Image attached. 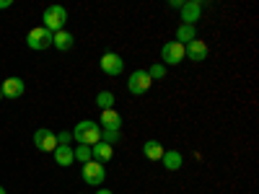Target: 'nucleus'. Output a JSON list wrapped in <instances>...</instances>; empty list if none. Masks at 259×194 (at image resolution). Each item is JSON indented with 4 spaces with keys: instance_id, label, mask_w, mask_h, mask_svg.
<instances>
[{
    "instance_id": "obj_3",
    "label": "nucleus",
    "mask_w": 259,
    "mask_h": 194,
    "mask_svg": "<svg viewBox=\"0 0 259 194\" xmlns=\"http://www.w3.org/2000/svg\"><path fill=\"white\" fill-rule=\"evenodd\" d=\"M26 44H29V50H36V52L52 47V31H47L45 26L31 29V31L26 34Z\"/></svg>"
},
{
    "instance_id": "obj_18",
    "label": "nucleus",
    "mask_w": 259,
    "mask_h": 194,
    "mask_svg": "<svg viewBox=\"0 0 259 194\" xmlns=\"http://www.w3.org/2000/svg\"><path fill=\"white\" fill-rule=\"evenodd\" d=\"M197 39V31H194V26H187V24H182L179 29H177V41L179 44H189V41H194Z\"/></svg>"
},
{
    "instance_id": "obj_2",
    "label": "nucleus",
    "mask_w": 259,
    "mask_h": 194,
    "mask_svg": "<svg viewBox=\"0 0 259 194\" xmlns=\"http://www.w3.org/2000/svg\"><path fill=\"white\" fill-rule=\"evenodd\" d=\"M41 21H45L41 26H45L47 31L57 34V31H62L65 21H68V11H65L62 6H50V8L45 11V16H41Z\"/></svg>"
},
{
    "instance_id": "obj_17",
    "label": "nucleus",
    "mask_w": 259,
    "mask_h": 194,
    "mask_svg": "<svg viewBox=\"0 0 259 194\" xmlns=\"http://www.w3.org/2000/svg\"><path fill=\"white\" fill-rule=\"evenodd\" d=\"M161 161H163V166H166L168 171H177V168H182V153H179V150H166Z\"/></svg>"
},
{
    "instance_id": "obj_10",
    "label": "nucleus",
    "mask_w": 259,
    "mask_h": 194,
    "mask_svg": "<svg viewBox=\"0 0 259 194\" xmlns=\"http://www.w3.org/2000/svg\"><path fill=\"white\" fill-rule=\"evenodd\" d=\"M184 57H189V60H194V62H202V60L207 57V44H205L202 39L189 41V44L184 47Z\"/></svg>"
},
{
    "instance_id": "obj_27",
    "label": "nucleus",
    "mask_w": 259,
    "mask_h": 194,
    "mask_svg": "<svg viewBox=\"0 0 259 194\" xmlns=\"http://www.w3.org/2000/svg\"><path fill=\"white\" fill-rule=\"evenodd\" d=\"M0 99H3V93H0Z\"/></svg>"
},
{
    "instance_id": "obj_9",
    "label": "nucleus",
    "mask_w": 259,
    "mask_h": 194,
    "mask_svg": "<svg viewBox=\"0 0 259 194\" xmlns=\"http://www.w3.org/2000/svg\"><path fill=\"white\" fill-rule=\"evenodd\" d=\"M200 13H202V3H197V0L182 3V21L187 26H194V21H200Z\"/></svg>"
},
{
    "instance_id": "obj_25",
    "label": "nucleus",
    "mask_w": 259,
    "mask_h": 194,
    "mask_svg": "<svg viewBox=\"0 0 259 194\" xmlns=\"http://www.w3.org/2000/svg\"><path fill=\"white\" fill-rule=\"evenodd\" d=\"M96 194H114V191H112V189H99Z\"/></svg>"
},
{
    "instance_id": "obj_1",
    "label": "nucleus",
    "mask_w": 259,
    "mask_h": 194,
    "mask_svg": "<svg viewBox=\"0 0 259 194\" xmlns=\"http://www.w3.org/2000/svg\"><path fill=\"white\" fill-rule=\"evenodd\" d=\"M73 137L78 140V145H89V148H94L96 142H101V127H99L96 122H91V119H83V122L75 124Z\"/></svg>"
},
{
    "instance_id": "obj_23",
    "label": "nucleus",
    "mask_w": 259,
    "mask_h": 194,
    "mask_svg": "<svg viewBox=\"0 0 259 194\" xmlns=\"http://www.w3.org/2000/svg\"><path fill=\"white\" fill-rule=\"evenodd\" d=\"M55 137H57V145H70V140H73L70 132H57Z\"/></svg>"
},
{
    "instance_id": "obj_16",
    "label": "nucleus",
    "mask_w": 259,
    "mask_h": 194,
    "mask_svg": "<svg viewBox=\"0 0 259 194\" xmlns=\"http://www.w3.org/2000/svg\"><path fill=\"white\" fill-rule=\"evenodd\" d=\"M143 153H145L148 161H161L166 150H163V145H161L158 140H148V142L143 145Z\"/></svg>"
},
{
    "instance_id": "obj_11",
    "label": "nucleus",
    "mask_w": 259,
    "mask_h": 194,
    "mask_svg": "<svg viewBox=\"0 0 259 194\" xmlns=\"http://www.w3.org/2000/svg\"><path fill=\"white\" fill-rule=\"evenodd\" d=\"M24 80L21 78H8V80H3V85H0V93H3L6 99H18L21 93H24Z\"/></svg>"
},
{
    "instance_id": "obj_15",
    "label": "nucleus",
    "mask_w": 259,
    "mask_h": 194,
    "mask_svg": "<svg viewBox=\"0 0 259 194\" xmlns=\"http://www.w3.org/2000/svg\"><path fill=\"white\" fill-rule=\"evenodd\" d=\"M52 156H55V163H57V166H73V161H75L70 145H57Z\"/></svg>"
},
{
    "instance_id": "obj_5",
    "label": "nucleus",
    "mask_w": 259,
    "mask_h": 194,
    "mask_svg": "<svg viewBox=\"0 0 259 194\" xmlns=\"http://www.w3.org/2000/svg\"><path fill=\"white\" fill-rule=\"evenodd\" d=\"M150 85H153V80H150L148 70H135L133 75H130V80H127V88H130V93H133V96L148 93Z\"/></svg>"
},
{
    "instance_id": "obj_6",
    "label": "nucleus",
    "mask_w": 259,
    "mask_h": 194,
    "mask_svg": "<svg viewBox=\"0 0 259 194\" xmlns=\"http://www.w3.org/2000/svg\"><path fill=\"white\" fill-rule=\"evenodd\" d=\"M34 145L41 150V153H55V148H57V137H55V132L52 129H36L34 132Z\"/></svg>"
},
{
    "instance_id": "obj_26",
    "label": "nucleus",
    "mask_w": 259,
    "mask_h": 194,
    "mask_svg": "<svg viewBox=\"0 0 259 194\" xmlns=\"http://www.w3.org/2000/svg\"><path fill=\"white\" fill-rule=\"evenodd\" d=\"M0 194H6V189H3V186H0Z\"/></svg>"
},
{
    "instance_id": "obj_8",
    "label": "nucleus",
    "mask_w": 259,
    "mask_h": 194,
    "mask_svg": "<svg viewBox=\"0 0 259 194\" xmlns=\"http://www.w3.org/2000/svg\"><path fill=\"white\" fill-rule=\"evenodd\" d=\"M161 55H163L166 65H179L184 60V44H179V41H166Z\"/></svg>"
},
{
    "instance_id": "obj_20",
    "label": "nucleus",
    "mask_w": 259,
    "mask_h": 194,
    "mask_svg": "<svg viewBox=\"0 0 259 194\" xmlns=\"http://www.w3.org/2000/svg\"><path fill=\"white\" fill-rule=\"evenodd\" d=\"M73 158L80 161V163H89V161H91V148H89V145H78V148H73Z\"/></svg>"
},
{
    "instance_id": "obj_12",
    "label": "nucleus",
    "mask_w": 259,
    "mask_h": 194,
    "mask_svg": "<svg viewBox=\"0 0 259 194\" xmlns=\"http://www.w3.org/2000/svg\"><path fill=\"white\" fill-rule=\"evenodd\" d=\"M101 129H119L122 127V117H119V112H114V109H106V112H101V117H99V122H96Z\"/></svg>"
},
{
    "instance_id": "obj_7",
    "label": "nucleus",
    "mask_w": 259,
    "mask_h": 194,
    "mask_svg": "<svg viewBox=\"0 0 259 194\" xmlns=\"http://www.w3.org/2000/svg\"><path fill=\"white\" fill-rule=\"evenodd\" d=\"M99 65H101V70H104L106 75H119V73L124 70V60H122L117 52H106Z\"/></svg>"
},
{
    "instance_id": "obj_22",
    "label": "nucleus",
    "mask_w": 259,
    "mask_h": 194,
    "mask_svg": "<svg viewBox=\"0 0 259 194\" xmlns=\"http://www.w3.org/2000/svg\"><path fill=\"white\" fill-rule=\"evenodd\" d=\"M148 75H150V80H158V78H163V75H166V68H163L161 62H156L153 68L148 70Z\"/></svg>"
},
{
    "instance_id": "obj_24",
    "label": "nucleus",
    "mask_w": 259,
    "mask_h": 194,
    "mask_svg": "<svg viewBox=\"0 0 259 194\" xmlns=\"http://www.w3.org/2000/svg\"><path fill=\"white\" fill-rule=\"evenodd\" d=\"M3 8H11V0H0V11Z\"/></svg>"
},
{
    "instance_id": "obj_13",
    "label": "nucleus",
    "mask_w": 259,
    "mask_h": 194,
    "mask_svg": "<svg viewBox=\"0 0 259 194\" xmlns=\"http://www.w3.org/2000/svg\"><path fill=\"white\" fill-rule=\"evenodd\" d=\"M75 44V36L70 34V31H57V34H52V47L55 50H60V52H68L70 47Z\"/></svg>"
},
{
    "instance_id": "obj_19",
    "label": "nucleus",
    "mask_w": 259,
    "mask_h": 194,
    "mask_svg": "<svg viewBox=\"0 0 259 194\" xmlns=\"http://www.w3.org/2000/svg\"><path fill=\"white\" fill-rule=\"evenodd\" d=\"M112 104H114V96H112L109 91H99V96H96V106H99L101 112L112 109Z\"/></svg>"
},
{
    "instance_id": "obj_4",
    "label": "nucleus",
    "mask_w": 259,
    "mask_h": 194,
    "mask_svg": "<svg viewBox=\"0 0 259 194\" xmlns=\"http://www.w3.org/2000/svg\"><path fill=\"white\" fill-rule=\"evenodd\" d=\"M104 179H106V168H104V163H96V161L83 163V181L89 184V186H101Z\"/></svg>"
},
{
    "instance_id": "obj_14",
    "label": "nucleus",
    "mask_w": 259,
    "mask_h": 194,
    "mask_svg": "<svg viewBox=\"0 0 259 194\" xmlns=\"http://www.w3.org/2000/svg\"><path fill=\"white\" fill-rule=\"evenodd\" d=\"M112 156H114V148L106 145V142H96V145L91 148V161H96V163L112 161Z\"/></svg>"
},
{
    "instance_id": "obj_21",
    "label": "nucleus",
    "mask_w": 259,
    "mask_h": 194,
    "mask_svg": "<svg viewBox=\"0 0 259 194\" xmlns=\"http://www.w3.org/2000/svg\"><path fill=\"white\" fill-rule=\"evenodd\" d=\"M119 129H101V142H106V145H117L119 142Z\"/></svg>"
}]
</instances>
